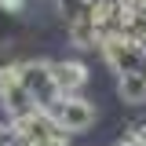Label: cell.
<instances>
[{"mask_svg":"<svg viewBox=\"0 0 146 146\" xmlns=\"http://www.w3.org/2000/svg\"><path fill=\"white\" fill-rule=\"evenodd\" d=\"M113 146H143V139H139V135L131 131V135H124V139H117Z\"/></svg>","mask_w":146,"mask_h":146,"instance_id":"8fae6325","label":"cell"},{"mask_svg":"<svg viewBox=\"0 0 146 146\" xmlns=\"http://www.w3.org/2000/svg\"><path fill=\"white\" fill-rule=\"evenodd\" d=\"M0 106L7 110V121H18V117H29V113H36V102L33 95L26 91V84H22V77H18V66H11V70H0Z\"/></svg>","mask_w":146,"mask_h":146,"instance_id":"277c9868","label":"cell"},{"mask_svg":"<svg viewBox=\"0 0 146 146\" xmlns=\"http://www.w3.org/2000/svg\"><path fill=\"white\" fill-rule=\"evenodd\" d=\"M18 77H22L26 91L33 95V102L40 110H51L62 99L58 88H55V62H48V58H26V62H18Z\"/></svg>","mask_w":146,"mask_h":146,"instance_id":"6da1fadb","label":"cell"},{"mask_svg":"<svg viewBox=\"0 0 146 146\" xmlns=\"http://www.w3.org/2000/svg\"><path fill=\"white\" fill-rule=\"evenodd\" d=\"M135 135H139V139H143V146H146V124H143V128H135Z\"/></svg>","mask_w":146,"mask_h":146,"instance_id":"4fadbf2b","label":"cell"},{"mask_svg":"<svg viewBox=\"0 0 146 146\" xmlns=\"http://www.w3.org/2000/svg\"><path fill=\"white\" fill-rule=\"evenodd\" d=\"M48 113H51V121L62 128L66 135H73V131H88V128L95 124V106H91L84 95H77V99H58Z\"/></svg>","mask_w":146,"mask_h":146,"instance_id":"5b68a950","label":"cell"},{"mask_svg":"<svg viewBox=\"0 0 146 146\" xmlns=\"http://www.w3.org/2000/svg\"><path fill=\"white\" fill-rule=\"evenodd\" d=\"M121 4H124V7H135V11H139V7H146V0H121Z\"/></svg>","mask_w":146,"mask_h":146,"instance_id":"7c38bea8","label":"cell"},{"mask_svg":"<svg viewBox=\"0 0 146 146\" xmlns=\"http://www.w3.org/2000/svg\"><path fill=\"white\" fill-rule=\"evenodd\" d=\"M66 33L77 48H99L102 44V33L95 26V18H77V22H66Z\"/></svg>","mask_w":146,"mask_h":146,"instance_id":"52a82bcc","label":"cell"},{"mask_svg":"<svg viewBox=\"0 0 146 146\" xmlns=\"http://www.w3.org/2000/svg\"><path fill=\"white\" fill-rule=\"evenodd\" d=\"M88 84V66L77 62V58H58L55 62V88L62 99H77L80 88Z\"/></svg>","mask_w":146,"mask_h":146,"instance_id":"8992f818","label":"cell"},{"mask_svg":"<svg viewBox=\"0 0 146 146\" xmlns=\"http://www.w3.org/2000/svg\"><path fill=\"white\" fill-rule=\"evenodd\" d=\"M11 124H15L22 146H70V135L51 121L48 110H36V113L18 117V121H11Z\"/></svg>","mask_w":146,"mask_h":146,"instance_id":"7a4b0ae2","label":"cell"},{"mask_svg":"<svg viewBox=\"0 0 146 146\" xmlns=\"http://www.w3.org/2000/svg\"><path fill=\"white\" fill-rule=\"evenodd\" d=\"M99 51L106 58V66L117 77H128V73H139L146 66V48L143 44H135V40H128V36H106L102 44H99Z\"/></svg>","mask_w":146,"mask_h":146,"instance_id":"3957f363","label":"cell"},{"mask_svg":"<svg viewBox=\"0 0 146 146\" xmlns=\"http://www.w3.org/2000/svg\"><path fill=\"white\" fill-rule=\"evenodd\" d=\"M102 4L106 0H58V11L66 15V22H77V18H95Z\"/></svg>","mask_w":146,"mask_h":146,"instance_id":"9c48e42d","label":"cell"},{"mask_svg":"<svg viewBox=\"0 0 146 146\" xmlns=\"http://www.w3.org/2000/svg\"><path fill=\"white\" fill-rule=\"evenodd\" d=\"M117 95L124 99L128 106H139V102H146V66L139 73H128V77H121L117 80Z\"/></svg>","mask_w":146,"mask_h":146,"instance_id":"ba28073f","label":"cell"},{"mask_svg":"<svg viewBox=\"0 0 146 146\" xmlns=\"http://www.w3.org/2000/svg\"><path fill=\"white\" fill-rule=\"evenodd\" d=\"M139 18H143V26H146V7H139Z\"/></svg>","mask_w":146,"mask_h":146,"instance_id":"5bb4252c","label":"cell"},{"mask_svg":"<svg viewBox=\"0 0 146 146\" xmlns=\"http://www.w3.org/2000/svg\"><path fill=\"white\" fill-rule=\"evenodd\" d=\"M26 7V0H0V11H7V15H18Z\"/></svg>","mask_w":146,"mask_h":146,"instance_id":"30bf717a","label":"cell"}]
</instances>
